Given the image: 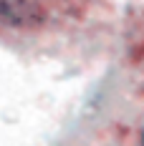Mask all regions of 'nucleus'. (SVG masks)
Wrapping results in <instances>:
<instances>
[{"label": "nucleus", "mask_w": 144, "mask_h": 146, "mask_svg": "<svg viewBox=\"0 0 144 146\" xmlns=\"http://www.w3.org/2000/svg\"><path fill=\"white\" fill-rule=\"evenodd\" d=\"M48 0H0V18L13 20V23H25L38 13H43Z\"/></svg>", "instance_id": "1"}]
</instances>
